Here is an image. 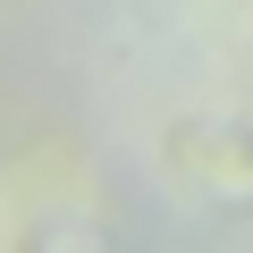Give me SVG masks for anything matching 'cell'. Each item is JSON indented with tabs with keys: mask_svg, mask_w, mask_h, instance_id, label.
Returning <instances> with one entry per match:
<instances>
[{
	"mask_svg": "<svg viewBox=\"0 0 253 253\" xmlns=\"http://www.w3.org/2000/svg\"><path fill=\"white\" fill-rule=\"evenodd\" d=\"M161 177L219 219H253V126L245 118H169Z\"/></svg>",
	"mask_w": 253,
	"mask_h": 253,
	"instance_id": "1",
	"label": "cell"
},
{
	"mask_svg": "<svg viewBox=\"0 0 253 253\" xmlns=\"http://www.w3.org/2000/svg\"><path fill=\"white\" fill-rule=\"evenodd\" d=\"M17 253H135V245H126L101 211H42V219H26Z\"/></svg>",
	"mask_w": 253,
	"mask_h": 253,
	"instance_id": "2",
	"label": "cell"
}]
</instances>
